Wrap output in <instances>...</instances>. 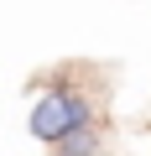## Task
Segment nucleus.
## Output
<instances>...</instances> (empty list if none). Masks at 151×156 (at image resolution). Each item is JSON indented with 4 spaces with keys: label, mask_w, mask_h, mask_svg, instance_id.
Segmentation results:
<instances>
[{
    "label": "nucleus",
    "mask_w": 151,
    "mask_h": 156,
    "mask_svg": "<svg viewBox=\"0 0 151 156\" xmlns=\"http://www.w3.org/2000/svg\"><path fill=\"white\" fill-rule=\"evenodd\" d=\"M94 120V99L78 94V89H47L31 109V135L42 146H52L57 135H68L73 125H89Z\"/></svg>",
    "instance_id": "1"
},
{
    "label": "nucleus",
    "mask_w": 151,
    "mask_h": 156,
    "mask_svg": "<svg viewBox=\"0 0 151 156\" xmlns=\"http://www.w3.org/2000/svg\"><path fill=\"white\" fill-rule=\"evenodd\" d=\"M52 156H99V120L73 125L68 135H57L52 140Z\"/></svg>",
    "instance_id": "2"
}]
</instances>
